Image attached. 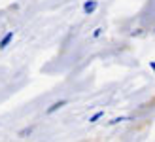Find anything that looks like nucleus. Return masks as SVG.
Returning <instances> with one entry per match:
<instances>
[{"mask_svg": "<svg viewBox=\"0 0 155 142\" xmlns=\"http://www.w3.org/2000/svg\"><path fill=\"white\" fill-rule=\"evenodd\" d=\"M13 40V30H10V32H6L4 38L0 40V49H6L8 46H10V42Z\"/></svg>", "mask_w": 155, "mask_h": 142, "instance_id": "nucleus-1", "label": "nucleus"}, {"mask_svg": "<svg viewBox=\"0 0 155 142\" xmlns=\"http://www.w3.org/2000/svg\"><path fill=\"white\" fill-rule=\"evenodd\" d=\"M97 6H98L97 0H87V2L83 4V12H85V13H93V12L97 10Z\"/></svg>", "mask_w": 155, "mask_h": 142, "instance_id": "nucleus-2", "label": "nucleus"}, {"mask_svg": "<svg viewBox=\"0 0 155 142\" xmlns=\"http://www.w3.org/2000/svg\"><path fill=\"white\" fill-rule=\"evenodd\" d=\"M64 104H66V100H59V102H53V104L48 108V114H53V112H57V110H59V108H63Z\"/></svg>", "mask_w": 155, "mask_h": 142, "instance_id": "nucleus-3", "label": "nucleus"}, {"mask_svg": "<svg viewBox=\"0 0 155 142\" xmlns=\"http://www.w3.org/2000/svg\"><path fill=\"white\" fill-rule=\"evenodd\" d=\"M102 116H104V110H98V112H95V114L89 117V121H91V123H95V121H97V120H100Z\"/></svg>", "mask_w": 155, "mask_h": 142, "instance_id": "nucleus-4", "label": "nucleus"}, {"mask_svg": "<svg viewBox=\"0 0 155 142\" xmlns=\"http://www.w3.org/2000/svg\"><path fill=\"white\" fill-rule=\"evenodd\" d=\"M123 120H125V117H115V120L110 121V125H115V123H119V121H123Z\"/></svg>", "mask_w": 155, "mask_h": 142, "instance_id": "nucleus-5", "label": "nucleus"}, {"mask_svg": "<svg viewBox=\"0 0 155 142\" xmlns=\"http://www.w3.org/2000/svg\"><path fill=\"white\" fill-rule=\"evenodd\" d=\"M100 34H102V29H95V32H93V36H95V38H98Z\"/></svg>", "mask_w": 155, "mask_h": 142, "instance_id": "nucleus-6", "label": "nucleus"}, {"mask_svg": "<svg viewBox=\"0 0 155 142\" xmlns=\"http://www.w3.org/2000/svg\"><path fill=\"white\" fill-rule=\"evenodd\" d=\"M30 131H32V129H23V131H21V137H25V135H28Z\"/></svg>", "mask_w": 155, "mask_h": 142, "instance_id": "nucleus-7", "label": "nucleus"}, {"mask_svg": "<svg viewBox=\"0 0 155 142\" xmlns=\"http://www.w3.org/2000/svg\"><path fill=\"white\" fill-rule=\"evenodd\" d=\"M150 66H151V68H153V70H155V63H150Z\"/></svg>", "mask_w": 155, "mask_h": 142, "instance_id": "nucleus-8", "label": "nucleus"}]
</instances>
